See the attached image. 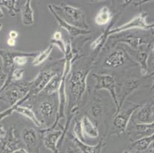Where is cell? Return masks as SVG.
Masks as SVG:
<instances>
[{
  "label": "cell",
  "instance_id": "9a60e30c",
  "mask_svg": "<svg viewBox=\"0 0 154 153\" xmlns=\"http://www.w3.org/2000/svg\"><path fill=\"white\" fill-rule=\"evenodd\" d=\"M37 52H23V51H11V50H0V57H2V64L5 68L13 66V60L18 56H25L27 57H35Z\"/></svg>",
  "mask_w": 154,
  "mask_h": 153
},
{
  "label": "cell",
  "instance_id": "44dd1931",
  "mask_svg": "<svg viewBox=\"0 0 154 153\" xmlns=\"http://www.w3.org/2000/svg\"><path fill=\"white\" fill-rule=\"evenodd\" d=\"M31 2V0H27L21 10L22 23L25 25H32L34 23V11L32 8Z\"/></svg>",
  "mask_w": 154,
  "mask_h": 153
},
{
  "label": "cell",
  "instance_id": "7402d4cb",
  "mask_svg": "<svg viewBox=\"0 0 154 153\" xmlns=\"http://www.w3.org/2000/svg\"><path fill=\"white\" fill-rule=\"evenodd\" d=\"M22 141L29 149L35 145L37 141V133L32 128H26L23 130L22 134Z\"/></svg>",
  "mask_w": 154,
  "mask_h": 153
},
{
  "label": "cell",
  "instance_id": "277c9868",
  "mask_svg": "<svg viewBox=\"0 0 154 153\" xmlns=\"http://www.w3.org/2000/svg\"><path fill=\"white\" fill-rule=\"evenodd\" d=\"M140 106V104H136L132 102H124L120 111L114 116L113 121V127L119 133H124L126 131L131 116Z\"/></svg>",
  "mask_w": 154,
  "mask_h": 153
},
{
  "label": "cell",
  "instance_id": "ba28073f",
  "mask_svg": "<svg viewBox=\"0 0 154 153\" xmlns=\"http://www.w3.org/2000/svg\"><path fill=\"white\" fill-rule=\"evenodd\" d=\"M152 49L150 44H143L137 50H132L129 48L127 52L131 54L134 60H135L140 66L141 74L146 76L148 73L147 59L149 57V53Z\"/></svg>",
  "mask_w": 154,
  "mask_h": 153
},
{
  "label": "cell",
  "instance_id": "ffe728a7",
  "mask_svg": "<svg viewBox=\"0 0 154 153\" xmlns=\"http://www.w3.org/2000/svg\"><path fill=\"white\" fill-rule=\"evenodd\" d=\"M154 136L153 134L148 136L142 137L134 140L131 145V148L137 151H144L147 150L150 145L153 142Z\"/></svg>",
  "mask_w": 154,
  "mask_h": 153
},
{
  "label": "cell",
  "instance_id": "d6986e66",
  "mask_svg": "<svg viewBox=\"0 0 154 153\" xmlns=\"http://www.w3.org/2000/svg\"><path fill=\"white\" fill-rule=\"evenodd\" d=\"M117 42H124L125 44H128L130 48L132 50H137L143 44H146V39L145 38L139 37V36H124L120 38Z\"/></svg>",
  "mask_w": 154,
  "mask_h": 153
},
{
  "label": "cell",
  "instance_id": "2e32d148",
  "mask_svg": "<svg viewBox=\"0 0 154 153\" xmlns=\"http://www.w3.org/2000/svg\"><path fill=\"white\" fill-rule=\"evenodd\" d=\"M103 140V138H102L97 145H91L87 144V143L79 141L76 137L72 136V141L74 142L75 145L79 148L80 151H82V153H101L102 148L104 145Z\"/></svg>",
  "mask_w": 154,
  "mask_h": 153
},
{
  "label": "cell",
  "instance_id": "6da1fadb",
  "mask_svg": "<svg viewBox=\"0 0 154 153\" xmlns=\"http://www.w3.org/2000/svg\"><path fill=\"white\" fill-rule=\"evenodd\" d=\"M90 72V69L78 70L73 73L69 80L68 85V120L66 125L63 130V134L60 139L58 144H61L64 136L68 131L69 126L71 124L73 116L78 110V104L82 100L84 93H85L87 87V78L88 74Z\"/></svg>",
  "mask_w": 154,
  "mask_h": 153
},
{
  "label": "cell",
  "instance_id": "836d02e7",
  "mask_svg": "<svg viewBox=\"0 0 154 153\" xmlns=\"http://www.w3.org/2000/svg\"><path fill=\"white\" fill-rule=\"evenodd\" d=\"M28 57L25 56H18L15 57L13 60V64H17L19 66H23L27 63Z\"/></svg>",
  "mask_w": 154,
  "mask_h": 153
},
{
  "label": "cell",
  "instance_id": "30bf717a",
  "mask_svg": "<svg viewBox=\"0 0 154 153\" xmlns=\"http://www.w3.org/2000/svg\"><path fill=\"white\" fill-rule=\"evenodd\" d=\"M141 84H142V81L137 79H130L124 83L122 87V90H121L120 94L119 96H117L118 109L115 112V115L120 111V108L122 107L123 104L124 103L126 99H127V96H130L132 93H134L136 90H137V88L140 86Z\"/></svg>",
  "mask_w": 154,
  "mask_h": 153
},
{
  "label": "cell",
  "instance_id": "9c48e42d",
  "mask_svg": "<svg viewBox=\"0 0 154 153\" xmlns=\"http://www.w3.org/2000/svg\"><path fill=\"white\" fill-rule=\"evenodd\" d=\"M30 83L26 85H14L8 88L5 93V96L11 106L16 104L18 101L22 99L29 91Z\"/></svg>",
  "mask_w": 154,
  "mask_h": 153
},
{
  "label": "cell",
  "instance_id": "f1b7e54d",
  "mask_svg": "<svg viewBox=\"0 0 154 153\" xmlns=\"http://www.w3.org/2000/svg\"><path fill=\"white\" fill-rule=\"evenodd\" d=\"M17 1L15 0H3V1H0V7L5 6L8 9L9 13L11 16H15V13L19 12V9L15 8Z\"/></svg>",
  "mask_w": 154,
  "mask_h": 153
},
{
  "label": "cell",
  "instance_id": "7a4b0ae2",
  "mask_svg": "<svg viewBox=\"0 0 154 153\" xmlns=\"http://www.w3.org/2000/svg\"><path fill=\"white\" fill-rule=\"evenodd\" d=\"M64 56H65V61H64V69H63L62 74H61V82H60V86L58 90L59 104H58V112H57V117H56V120L54 124H53V126H51V128L47 129V130H54L58 122H59V120L65 116L67 103L66 80L67 77L68 76L71 70L73 62L76 58V55L73 53L71 42H69L66 45V52L64 54Z\"/></svg>",
  "mask_w": 154,
  "mask_h": 153
},
{
  "label": "cell",
  "instance_id": "5b68a950",
  "mask_svg": "<svg viewBox=\"0 0 154 153\" xmlns=\"http://www.w3.org/2000/svg\"><path fill=\"white\" fill-rule=\"evenodd\" d=\"M146 12H140L134 18H133L131 21L127 22V23L122 25H120L117 28H113L109 31V35L113 34H118L120 32H125V31L131 30V29H140L142 30H149L153 28V24H149L146 22Z\"/></svg>",
  "mask_w": 154,
  "mask_h": 153
},
{
  "label": "cell",
  "instance_id": "d6a6232c",
  "mask_svg": "<svg viewBox=\"0 0 154 153\" xmlns=\"http://www.w3.org/2000/svg\"><path fill=\"white\" fill-rule=\"evenodd\" d=\"M8 78V75L2 70H0V93L5 88V84Z\"/></svg>",
  "mask_w": 154,
  "mask_h": 153
},
{
  "label": "cell",
  "instance_id": "d590c367",
  "mask_svg": "<svg viewBox=\"0 0 154 153\" xmlns=\"http://www.w3.org/2000/svg\"><path fill=\"white\" fill-rule=\"evenodd\" d=\"M19 35V34H18L17 32H15V31H11L9 34V38H12V39H15L18 37Z\"/></svg>",
  "mask_w": 154,
  "mask_h": 153
},
{
  "label": "cell",
  "instance_id": "60d3db41",
  "mask_svg": "<svg viewBox=\"0 0 154 153\" xmlns=\"http://www.w3.org/2000/svg\"><path fill=\"white\" fill-rule=\"evenodd\" d=\"M67 153H77V152L75 151H74V150H72V149H68V152H67Z\"/></svg>",
  "mask_w": 154,
  "mask_h": 153
},
{
  "label": "cell",
  "instance_id": "ac0fdd59",
  "mask_svg": "<svg viewBox=\"0 0 154 153\" xmlns=\"http://www.w3.org/2000/svg\"><path fill=\"white\" fill-rule=\"evenodd\" d=\"M81 125L84 136H87L90 138H97L99 136L97 128L87 116L82 118L81 120Z\"/></svg>",
  "mask_w": 154,
  "mask_h": 153
},
{
  "label": "cell",
  "instance_id": "8992f818",
  "mask_svg": "<svg viewBox=\"0 0 154 153\" xmlns=\"http://www.w3.org/2000/svg\"><path fill=\"white\" fill-rule=\"evenodd\" d=\"M93 78L96 80L94 86L95 90H105L110 93L113 103L116 106V111L118 109V100L116 91V82L113 77L110 74H93Z\"/></svg>",
  "mask_w": 154,
  "mask_h": 153
},
{
  "label": "cell",
  "instance_id": "cb8c5ba5",
  "mask_svg": "<svg viewBox=\"0 0 154 153\" xmlns=\"http://www.w3.org/2000/svg\"><path fill=\"white\" fill-rule=\"evenodd\" d=\"M111 19V14L107 6L102 7L97 15L95 16L94 22L97 25H105L109 23Z\"/></svg>",
  "mask_w": 154,
  "mask_h": 153
},
{
  "label": "cell",
  "instance_id": "d4e9b609",
  "mask_svg": "<svg viewBox=\"0 0 154 153\" xmlns=\"http://www.w3.org/2000/svg\"><path fill=\"white\" fill-rule=\"evenodd\" d=\"M113 24H114V22H112V23L109 25L108 27L106 29V30H105L98 38H97L94 41H92V43L91 44V48L92 50L100 49L103 45H104L105 42H106L107 39L108 38V37H110V35H109V31L111 29V27L113 26Z\"/></svg>",
  "mask_w": 154,
  "mask_h": 153
},
{
  "label": "cell",
  "instance_id": "74e56055",
  "mask_svg": "<svg viewBox=\"0 0 154 153\" xmlns=\"http://www.w3.org/2000/svg\"><path fill=\"white\" fill-rule=\"evenodd\" d=\"M7 44L8 45L10 46V47H13L15 46V39H12V38H9L7 40Z\"/></svg>",
  "mask_w": 154,
  "mask_h": 153
},
{
  "label": "cell",
  "instance_id": "5bb4252c",
  "mask_svg": "<svg viewBox=\"0 0 154 153\" xmlns=\"http://www.w3.org/2000/svg\"><path fill=\"white\" fill-rule=\"evenodd\" d=\"M127 54L124 49L117 48L113 50L106 58L104 65L109 67H118L122 66L127 59Z\"/></svg>",
  "mask_w": 154,
  "mask_h": 153
},
{
  "label": "cell",
  "instance_id": "1f68e13d",
  "mask_svg": "<svg viewBox=\"0 0 154 153\" xmlns=\"http://www.w3.org/2000/svg\"><path fill=\"white\" fill-rule=\"evenodd\" d=\"M25 70L22 68H15L13 70L12 73H11L10 77L11 81H20L23 77Z\"/></svg>",
  "mask_w": 154,
  "mask_h": 153
},
{
  "label": "cell",
  "instance_id": "8d00e7d4",
  "mask_svg": "<svg viewBox=\"0 0 154 153\" xmlns=\"http://www.w3.org/2000/svg\"><path fill=\"white\" fill-rule=\"evenodd\" d=\"M12 153H29L27 151V150L26 148H16L15 150H14Z\"/></svg>",
  "mask_w": 154,
  "mask_h": 153
},
{
  "label": "cell",
  "instance_id": "83f0119b",
  "mask_svg": "<svg viewBox=\"0 0 154 153\" xmlns=\"http://www.w3.org/2000/svg\"><path fill=\"white\" fill-rule=\"evenodd\" d=\"M53 48H54V46H53L52 44H51V45L48 46L45 50L42 51L40 54H38V55L35 57L33 61H32L33 66H39L40 64H42L46 59L49 57L50 54H51V51H52Z\"/></svg>",
  "mask_w": 154,
  "mask_h": 153
},
{
  "label": "cell",
  "instance_id": "ab89813d",
  "mask_svg": "<svg viewBox=\"0 0 154 153\" xmlns=\"http://www.w3.org/2000/svg\"><path fill=\"white\" fill-rule=\"evenodd\" d=\"M3 16H4L3 12H2V10L1 9V7H0V18H3Z\"/></svg>",
  "mask_w": 154,
  "mask_h": 153
},
{
  "label": "cell",
  "instance_id": "52a82bcc",
  "mask_svg": "<svg viewBox=\"0 0 154 153\" xmlns=\"http://www.w3.org/2000/svg\"><path fill=\"white\" fill-rule=\"evenodd\" d=\"M55 73L52 71H44L39 73L36 78L30 82L29 94L31 97L37 96L42 90H44L50 80L55 75Z\"/></svg>",
  "mask_w": 154,
  "mask_h": 153
},
{
  "label": "cell",
  "instance_id": "603a6c76",
  "mask_svg": "<svg viewBox=\"0 0 154 153\" xmlns=\"http://www.w3.org/2000/svg\"><path fill=\"white\" fill-rule=\"evenodd\" d=\"M14 112H16V113H19L22 116L29 118V120L34 123L37 127H41L42 126V123L38 120L35 113L32 111V109H30V108L27 107V106H22L21 105H17L15 107Z\"/></svg>",
  "mask_w": 154,
  "mask_h": 153
},
{
  "label": "cell",
  "instance_id": "7c38bea8",
  "mask_svg": "<svg viewBox=\"0 0 154 153\" xmlns=\"http://www.w3.org/2000/svg\"><path fill=\"white\" fill-rule=\"evenodd\" d=\"M135 124L153 123V104H145L140 106L134 116Z\"/></svg>",
  "mask_w": 154,
  "mask_h": 153
},
{
  "label": "cell",
  "instance_id": "e575fe53",
  "mask_svg": "<svg viewBox=\"0 0 154 153\" xmlns=\"http://www.w3.org/2000/svg\"><path fill=\"white\" fill-rule=\"evenodd\" d=\"M91 112L93 116H95V117L100 116L102 113L101 106H99V105H94V106H93V107H92Z\"/></svg>",
  "mask_w": 154,
  "mask_h": 153
},
{
  "label": "cell",
  "instance_id": "f546056e",
  "mask_svg": "<svg viewBox=\"0 0 154 153\" xmlns=\"http://www.w3.org/2000/svg\"><path fill=\"white\" fill-rule=\"evenodd\" d=\"M16 141L15 139V136L13 135V132L11 130V133H10V137L6 142H5V145H4V151L6 153H12L14 150L16 149Z\"/></svg>",
  "mask_w": 154,
  "mask_h": 153
},
{
  "label": "cell",
  "instance_id": "3957f363",
  "mask_svg": "<svg viewBox=\"0 0 154 153\" xmlns=\"http://www.w3.org/2000/svg\"><path fill=\"white\" fill-rule=\"evenodd\" d=\"M51 8L60 19L66 23L78 29H88V25L86 22L85 14L81 8L64 3L51 5Z\"/></svg>",
  "mask_w": 154,
  "mask_h": 153
},
{
  "label": "cell",
  "instance_id": "4fadbf2b",
  "mask_svg": "<svg viewBox=\"0 0 154 153\" xmlns=\"http://www.w3.org/2000/svg\"><path fill=\"white\" fill-rule=\"evenodd\" d=\"M48 9L50 12L52 13L53 16L54 17V19H56L58 24L59 25L61 29L66 30L67 32L69 34V35L72 36V37H76V36H81V35H86L88 34L91 33V31L88 30V29H78V28L74 27L72 25H69V24L66 23V22L63 21L62 19H60L58 15L53 11L52 8H51V5H48Z\"/></svg>",
  "mask_w": 154,
  "mask_h": 153
},
{
  "label": "cell",
  "instance_id": "b9f144b4",
  "mask_svg": "<svg viewBox=\"0 0 154 153\" xmlns=\"http://www.w3.org/2000/svg\"><path fill=\"white\" fill-rule=\"evenodd\" d=\"M124 153H131V152H130V151H124Z\"/></svg>",
  "mask_w": 154,
  "mask_h": 153
},
{
  "label": "cell",
  "instance_id": "484cf974",
  "mask_svg": "<svg viewBox=\"0 0 154 153\" xmlns=\"http://www.w3.org/2000/svg\"><path fill=\"white\" fill-rule=\"evenodd\" d=\"M61 82V74H55V75L50 80L47 86L45 87L44 90L45 91L47 95H51L58 92V88Z\"/></svg>",
  "mask_w": 154,
  "mask_h": 153
},
{
  "label": "cell",
  "instance_id": "4316f807",
  "mask_svg": "<svg viewBox=\"0 0 154 153\" xmlns=\"http://www.w3.org/2000/svg\"><path fill=\"white\" fill-rule=\"evenodd\" d=\"M51 44L53 46L58 47L62 54H65V52H66V44H65L64 41H63L61 32L56 31L54 32L52 38H51Z\"/></svg>",
  "mask_w": 154,
  "mask_h": 153
},
{
  "label": "cell",
  "instance_id": "e0dca14e",
  "mask_svg": "<svg viewBox=\"0 0 154 153\" xmlns=\"http://www.w3.org/2000/svg\"><path fill=\"white\" fill-rule=\"evenodd\" d=\"M39 112L45 121L51 122L54 117V106L52 101L45 100L38 106Z\"/></svg>",
  "mask_w": 154,
  "mask_h": 153
},
{
  "label": "cell",
  "instance_id": "8fae6325",
  "mask_svg": "<svg viewBox=\"0 0 154 153\" xmlns=\"http://www.w3.org/2000/svg\"><path fill=\"white\" fill-rule=\"evenodd\" d=\"M45 131L43 138V143L45 148L51 150L52 153H59L58 143L62 136L63 131L61 130L54 131L51 130H45Z\"/></svg>",
  "mask_w": 154,
  "mask_h": 153
},
{
  "label": "cell",
  "instance_id": "4dcf8cb0",
  "mask_svg": "<svg viewBox=\"0 0 154 153\" xmlns=\"http://www.w3.org/2000/svg\"><path fill=\"white\" fill-rule=\"evenodd\" d=\"M73 130H74V133H75V137H76L79 141L82 142L86 143V141H85V136L83 135V133H82V125H81V121H78L77 120L75 123V126H74V128H73Z\"/></svg>",
  "mask_w": 154,
  "mask_h": 153
},
{
  "label": "cell",
  "instance_id": "f35d334b",
  "mask_svg": "<svg viewBox=\"0 0 154 153\" xmlns=\"http://www.w3.org/2000/svg\"><path fill=\"white\" fill-rule=\"evenodd\" d=\"M5 135H6V132L4 130L3 126H0V139L5 136Z\"/></svg>",
  "mask_w": 154,
  "mask_h": 153
}]
</instances>
